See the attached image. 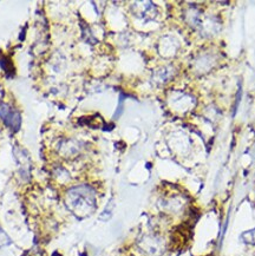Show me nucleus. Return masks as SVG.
Returning <instances> with one entry per match:
<instances>
[{"label":"nucleus","instance_id":"423d86ee","mask_svg":"<svg viewBox=\"0 0 255 256\" xmlns=\"http://www.w3.org/2000/svg\"><path fill=\"white\" fill-rule=\"evenodd\" d=\"M170 104L175 107V111H178L179 107V111H188L189 107L193 106V98L189 95L183 94V92H176L170 98Z\"/></svg>","mask_w":255,"mask_h":256},{"label":"nucleus","instance_id":"4468645a","mask_svg":"<svg viewBox=\"0 0 255 256\" xmlns=\"http://www.w3.org/2000/svg\"><path fill=\"white\" fill-rule=\"evenodd\" d=\"M53 256H59V255H58V253H54Z\"/></svg>","mask_w":255,"mask_h":256},{"label":"nucleus","instance_id":"9b49d317","mask_svg":"<svg viewBox=\"0 0 255 256\" xmlns=\"http://www.w3.org/2000/svg\"><path fill=\"white\" fill-rule=\"evenodd\" d=\"M241 237H242L243 242H245V243L255 244V229H253V230L243 232Z\"/></svg>","mask_w":255,"mask_h":256},{"label":"nucleus","instance_id":"f03ea898","mask_svg":"<svg viewBox=\"0 0 255 256\" xmlns=\"http://www.w3.org/2000/svg\"><path fill=\"white\" fill-rule=\"evenodd\" d=\"M137 248L146 256H162L167 249V243L159 235L146 234L138 238Z\"/></svg>","mask_w":255,"mask_h":256},{"label":"nucleus","instance_id":"f8f14e48","mask_svg":"<svg viewBox=\"0 0 255 256\" xmlns=\"http://www.w3.org/2000/svg\"><path fill=\"white\" fill-rule=\"evenodd\" d=\"M112 212V201H110L108 206L105 208V210L103 211V214L101 215V220H109L110 216H111Z\"/></svg>","mask_w":255,"mask_h":256},{"label":"nucleus","instance_id":"39448f33","mask_svg":"<svg viewBox=\"0 0 255 256\" xmlns=\"http://www.w3.org/2000/svg\"><path fill=\"white\" fill-rule=\"evenodd\" d=\"M59 155L64 157V158H74L79 155L83 150V143L77 141V139L69 138L63 139L57 148Z\"/></svg>","mask_w":255,"mask_h":256},{"label":"nucleus","instance_id":"7ed1b4c3","mask_svg":"<svg viewBox=\"0 0 255 256\" xmlns=\"http://www.w3.org/2000/svg\"><path fill=\"white\" fill-rule=\"evenodd\" d=\"M0 118L7 128L12 129L13 131H18L22 119H20L19 112L14 107L6 103H0Z\"/></svg>","mask_w":255,"mask_h":256},{"label":"nucleus","instance_id":"9d476101","mask_svg":"<svg viewBox=\"0 0 255 256\" xmlns=\"http://www.w3.org/2000/svg\"><path fill=\"white\" fill-rule=\"evenodd\" d=\"M54 179L60 183H66L70 179V175H69V173L64 168H57L54 170Z\"/></svg>","mask_w":255,"mask_h":256},{"label":"nucleus","instance_id":"20e7f679","mask_svg":"<svg viewBox=\"0 0 255 256\" xmlns=\"http://www.w3.org/2000/svg\"><path fill=\"white\" fill-rule=\"evenodd\" d=\"M132 13L136 18L144 20H153L157 17L158 11L156 5H153L150 1H137L132 5Z\"/></svg>","mask_w":255,"mask_h":256},{"label":"nucleus","instance_id":"6e6552de","mask_svg":"<svg viewBox=\"0 0 255 256\" xmlns=\"http://www.w3.org/2000/svg\"><path fill=\"white\" fill-rule=\"evenodd\" d=\"M159 50H161V54L164 57H172L176 53L178 50V43L174 39L173 37L167 36L161 40L159 44Z\"/></svg>","mask_w":255,"mask_h":256},{"label":"nucleus","instance_id":"1a4fd4ad","mask_svg":"<svg viewBox=\"0 0 255 256\" xmlns=\"http://www.w3.org/2000/svg\"><path fill=\"white\" fill-rule=\"evenodd\" d=\"M196 65V71L201 72V74H204L205 71L211 69V66L214 65V59L210 56H204L201 58H199L195 63Z\"/></svg>","mask_w":255,"mask_h":256},{"label":"nucleus","instance_id":"0eeeda50","mask_svg":"<svg viewBox=\"0 0 255 256\" xmlns=\"http://www.w3.org/2000/svg\"><path fill=\"white\" fill-rule=\"evenodd\" d=\"M174 74H175V71H174V68L172 65H166V66H161V68L156 70L155 72H153V80H155L156 84H158V85H162V84H166L172 78L174 77Z\"/></svg>","mask_w":255,"mask_h":256},{"label":"nucleus","instance_id":"f257e3e1","mask_svg":"<svg viewBox=\"0 0 255 256\" xmlns=\"http://www.w3.org/2000/svg\"><path fill=\"white\" fill-rule=\"evenodd\" d=\"M66 208L79 219L91 216L97 209L96 193L90 185L80 184L68 189L64 196Z\"/></svg>","mask_w":255,"mask_h":256},{"label":"nucleus","instance_id":"ddd939ff","mask_svg":"<svg viewBox=\"0 0 255 256\" xmlns=\"http://www.w3.org/2000/svg\"><path fill=\"white\" fill-rule=\"evenodd\" d=\"M7 243H10V238H8L7 235L0 229V246H4V244Z\"/></svg>","mask_w":255,"mask_h":256}]
</instances>
